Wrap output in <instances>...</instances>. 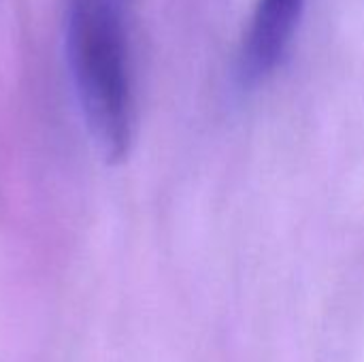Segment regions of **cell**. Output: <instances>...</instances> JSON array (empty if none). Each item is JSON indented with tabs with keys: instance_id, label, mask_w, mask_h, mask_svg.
I'll list each match as a JSON object with an SVG mask.
<instances>
[{
	"instance_id": "1",
	"label": "cell",
	"mask_w": 364,
	"mask_h": 362,
	"mask_svg": "<svg viewBox=\"0 0 364 362\" xmlns=\"http://www.w3.org/2000/svg\"><path fill=\"white\" fill-rule=\"evenodd\" d=\"M128 0H66L64 51L81 111L96 151L109 164L128 158L134 137V98Z\"/></svg>"
},
{
	"instance_id": "2",
	"label": "cell",
	"mask_w": 364,
	"mask_h": 362,
	"mask_svg": "<svg viewBox=\"0 0 364 362\" xmlns=\"http://www.w3.org/2000/svg\"><path fill=\"white\" fill-rule=\"evenodd\" d=\"M307 0H258L247 23L241 53L239 75L247 85L264 81L284 60Z\"/></svg>"
}]
</instances>
